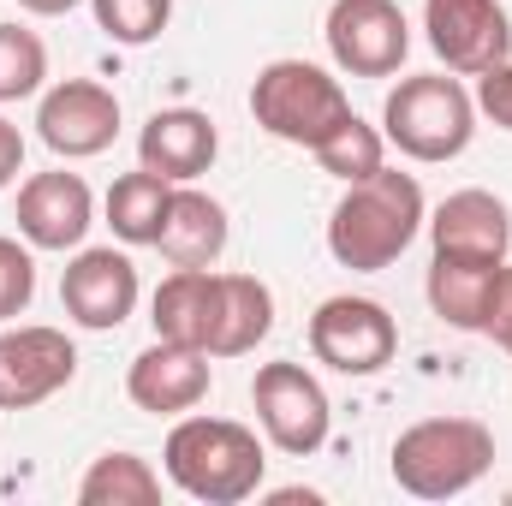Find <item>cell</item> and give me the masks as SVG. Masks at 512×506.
<instances>
[{"label":"cell","mask_w":512,"mask_h":506,"mask_svg":"<svg viewBox=\"0 0 512 506\" xmlns=\"http://www.w3.org/2000/svg\"><path fill=\"white\" fill-rule=\"evenodd\" d=\"M429 209H423V185L399 167H376L370 179H352L346 197L328 215V251L352 274H376L387 262L411 251V239L423 233Z\"/></svg>","instance_id":"6da1fadb"},{"label":"cell","mask_w":512,"mask_h":506,"mask_svg":"<svg viewBox=\"0 0 512 506\" xmlns=\"http://www.w3.org/2000/svg\"><path fill=\"white\" fill-rule=\"evenodd\" d=\"M167 477L173 489H185L203 506H239L262 489L268 453L256 441V429L233 423V417H179L167 429Z\"/></svg>","instance_id":"7a4b0ae2"},{"label":"cell","mask_w":512,"mask_h":506,"mask_svg":"<svg viewBox=\"0 0 512 506\" xmlns=\"http://www.w3.org/2000/svg\"><path fill=\"white\" fill-rule=\"evenodd\" d=\"M495 465V435L477 417H423L393 441V483L417 501H453Z\"/></svg>","instance_id":"3957f363"},{"label":"cell","mask_w":512,"mask_h":506,"mask_svg":"<svg viewBox=\"0 0 512 506\" xmlns=\"http://www.w3.org/2000/svg\"><path fill=\"white\" fill-rule=\"evenodd\" d=\"M387 143L411 161H453L471 149L477 131V102L459 78L447 72H423V78H399V90H387L382 108Z\"/></svg>","instance_id":"277c9868"},{"label":"cell","mask_w":512,"mask_h":506,"mask_svg":"<svg viewBox=\"0 0 512 506\" xmlns=\"http://www.w3.org/2000/svg\"><path fill=\"white\" fill-rule=\"evenodd\" d=\"M251 114L268 137L316 149L334 126L352 120V102H346L340 78H328L322 66H310V60H268L251 84Z\"/></svg>","instance_id":"5b68a950"},{"label":"cell","mask_w":512,"mask_h":506,"mask_svg":"<svg viewBox=\"0 0 512 506\" xmlns=\"http://www.w3.org/2000/svg\"><path fill=\"white\" fill-rule=\"evenodd\" d=\"M251 405H256L262 435H268L280 453H292V459L322 453L334 411H328L322 381L310 376L304 364H286V358H280V364H262L256 381H251Z\"/></svg>","instance_id":"8992f818"},{"label":"cell","mask_w":512,"mask_h":506,"mask_svg":"<svg viewBox=\"0 0 512 506\" xmlns=\"http://www.w3.org/2000/svg\"><path fill=\"white\" fill-rule=\"evenodd\" d=\"M310 352L340 376H376L399 352V328L376 298H322L310 316Z\"/></svg>","instance_id":"52a82bcc"},{"label":"cell","mask_w":512,"mask_h":506,"mask_svg":"<svg viewBox=\"0 0 512 506\" xmlns=\"http://www.w3.org/2000/svg\"><path fill=\"white\" fill-rule=\"evenodd\" d=\"M328 54L352 78H393L411 54V24L399 0H334L328 6Z\"/></svg>","instance_id":"ba28073f"},{"label":"cell","mask_w":512,"mask_h":506,"mask_svg":"<svg viewBox=\"0 0 512 506\" xmlns=\"http://www.w3.org/2000/svg\"><path fill=\"white\" fill-rule=\"evenodd\" d=\"M78 376V346L60 328H0V411H30Z\"/></svg>","instance_id":"9c48e42d"},{"label":"cell","mask_w":512,"mask_h":506,"mask_svg":"<svg viewBox=\"0 0 512 506\" xmlns=\"http://www.w3.org/2000/svg\"><path fill=\"white\" fill-rule=\"evenodd\" d=\"M36 131L54 155L66 161H84V155H102L114 137H120V96L96 78H66L42 96L36 108Z\"/></svg>","instance_id":"30bf717a"},{"label":"cell","mask_w":512,"mask_h":506,"mask_svg":"<svg viewBox=\"0 0 512 506\" xmlns=\"http://www.w3.org/2000/svg\"><path fill=\"white\" fill-rule=\"evenodd\" d=\"M429 48L447 60V72H483L495 60H512V24L501 0H423Z\"/></svg>","instance_id":"8fae6325"},{"label":"cell","mask_w":512,"mask_h":506,"mask_svg":"<svg viewBox=\"0 0 512 506\" xmlns=\"http://www.w3.org/2000/svg\"><path fill=\"white\" fill-rule=\"evenodd\" d=\"M60 304L78 328L90 334H108L120 328L131 310H137V268L126 251L102 245V251H78L60 274Z\"/></svg>","instance_id":"7c38bea8"},{"label":"cell","mask_w":512,"mask_h":506,"mask_svg":"<svg viewBox=\"0 0 512 506\" xmlns=\"http://www.w3.org/2000/svg\"><path fill=\"white\" fill-rule=\"evenodd\" d=\"M96 227V197L78 173H36L18 191V233L36 251H78L84 233Z\"/></svg>","instance_id":"4fadbf2b"},{"label":"cell","mask_w":512,"mask_h":506,"mask_svg":"<svg viewBox=\"0 0 512 506\" xmlns=\"http://www.w3.org/2000/svg\"><path fill=\"white\" fill-rule=\"evenodd\" d=\"M126 393L137 411H155V417H185L209 399V352H191V346H173V340H155L149 352H137L126 370Z\"/></svg>","instance_id":"5bb4252c"},{"label":"cell","mask_w":512,"mask_h":506,"mask_svg":"<svg viewBox=\"0 0 512 506\" xmlns=\"http://www.w3.org/2000/svg\"><path fill=\"white\" fill-rule=\"evenodd\" d=\"M215 155H221V131L197 108H167V114H155L149 126L137 131V167L161 173L167 185L203 179L215 167Z\"/></svg>","instance_id":"9a60e30c"},{"label":"cell","mask_w":512,"mask_h":506,"mask_svg":"<svg viewBox=\"0 0 512 506\" xmlns=\"http://www.w3.org/2000/svg\"><path fill=\"white\" fill-rule=\"evenodd\" d=\"M149 322H155V340L209 352L215 328H221V274H209V268H173L155 286V298H149Z\"/></svg>","instance_id":"2e32d148"},{"label":"cell","mask_w":512,"mask_h":506,"mask_svg":"<svg viewBox=\"0 0 512 506\" xmlns=\"http://www.w3.org/2000/svg\"><path fill=\"white\" fill-rule=\"evenodd\" d=\"M423 227H429V239H435L441 256L507 262V251H512V215L495 191H453Z\"/></svg>","instance_id":"e0dca14e"},{"label":"cell","mask_w":512,"mask_h":506,"mask_svg":"<svg viewBox=\"0 0 512 506\" xmlns=\"http://www.w3.org/2000/svg\"><path fill=\"white\" fill-rule=\"evenodd\" d=\"M155 251L173 268H215L221 251H227V209L209 191H197V185H173V203L161 215Z\"/></svg>","instance_id":"ac0fdd59"},{"label":"cell","mask_w":512,"mask_h":506,"mask_svg":"<svg viewBox=\"0 0 512 506\" xmlns=\"http://www.w3.org/2000/svg\"><path fill=\"white\" fill-rule=\"evenodd\" d=\"M495 280H501V262H477V256H441V251H435L423 292H429V310H435L447 328L483 334V316H489Z\"/></svg>","instance_id":"d6986e66"},{"label":"cell","mask_w":512,"mask_h":506,"mask_svg":"<svg viewBox=\"0 0 512 506\" xmlns=\"http://www.w3.org/2000/svg\"><path fill=\"white\" fill-rule=\"evenodd\" d=\"M274 328V292L256 274H221V328L209 358H245Z\"/></svg>","instance_id":"ffe728a7"},{"label":"cell","mask_w":512,"mask_h":506,"mask_svg":"<svg viewBox=\"0 0 512 506\" xmlns=\"http://www.w3.org/2000/svg\"><path fill=\"white\" fill-rule=\"evenodd\" d=\"M167 203H173V185H167L161 173H149V167L120 173V179L108 185V227H114V239H126V245H155Z\"/></svg>","instance_id":"44dd1931"},{"label":"cell","mask_w":512,"mask_h":506,"mask_svg":"<svg viewBox=\"0 0 512 506\" xmlns=\"http://www.w3.org/2000/svg\"><path fill=\"white\" fill-rule=\"evenodd\" d=\"M78 501L84 506H155L161 501V477H155L149 459H137V453H102V459L84 471Z\"/></svg>","instance_id":"7402d4cb"},{"label":"cell","mask_w":512,"mask_h":506,"mask_svg":"<svg viewBox=\"0 0 512 506\" xmlns=\"http://www.w3.org/2000/svg\"><path fill=\"white\" fill-rule=\"evenodd\" d=\"M316 161H322V173H334V179H370L376 167H387V137L376 126H364L358 114L346 120V126H334L316 149H310Z\"/></svg>","instance_id":"603a6c76"},{"label":"cell","mask_w":512,"mask_h":506,"mask_svg":"<svg viewBox=\"0 0 512 506\" xmlns=\"http://www.w3.org/2000/svg\"><path fill=\"white\" fill-rule=\"evenodd\" d=\"M48 78V48L36 30L24 24H0V102H24L36 96Z\"/></svg>","instance_id":"cb8c5ba5"},{"label":"cell","mask_w":512,"mask_h":506,"mask_svg":"<svg viewBox=\"0 0 512 506\" xmlns=\"http://www.w3.org/2000/svg\"><path fill=\"white\" fill-rule=\"evenodd\" d=\"M96 6V24L120 42V48H143L167 30L173 18V0H90Z\"/></svg>","instance_id":"d4e9b609"},{"label":"cell","mask_w":512,"mask_h":506,"mask_svg":"<svg viewBox=\"0 0 512 506\" xmlns=\"http://www.w3.org/2000/svg\"><path fill=\"white\" fill-rule=\"evenodd\" d=\"M36 298V262L18 239H0V322L24 316Z\"/></svg>","instance_id":"484cf974"},{"label":"cell","mask_w":512,"mask_h":506,"mask_svg":"<svg viewBox=\"0 0 512 506\" xmlns=\"http://www.w3.org/2000/svg\"><path fill=\"white\" fill-rule=\"evenodd\" d=\"M477 114H489L501 131H512V60H495L477 72Z\"/></svg>","instance_id":"4316f807"},{"label":"cell","mask_w":512,"mask_h":506,"mask_svg":"<svg viewBox=\"0 0 512 506\" xmlns=\"http://www.w3.org/2000/svg\"><path fill=\"white\" fill-rule=\"evenodd\" d=\"M483 334H489L501 352H512V262H501V280H495V298H489Z\"/></svg>","instance_id":"83f0119b"},{"label":"cell","mask_w":512,"mask_h":506,"mask_svg":"<svg viewBox=\"0 0 512 506\" xmlns=\"http://www.w3.org/2000/svg\"><path fill=\"white\" fill-rule=\"evenodd\" d=\"M18 167H24V131L0 114V191L18 179Z\"/></svg>","instance_id":"f1b7e54d"},{"label":"cell","mask_w":512,"mask_h":506,"mask_svg":"<svg viewBox=\"0 0 512 506\" xmlns=\"http://www.w3.org/2000/svg\"><path fill=\"white\" fill-rule=\"evenodd\" d=\"M24 12H36V18H60V12H72V6H84V0H18Z\"/></svg>","instance_id":"f546056e"}]
</instances>
